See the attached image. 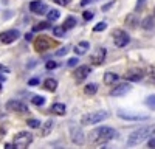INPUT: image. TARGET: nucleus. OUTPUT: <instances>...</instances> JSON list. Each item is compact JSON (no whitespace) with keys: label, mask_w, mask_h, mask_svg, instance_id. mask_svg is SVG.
<instances>
[{"label":"nucleus","mask_w":155,"mask_h":149,"mask_svg":"<svg viewBox=\"0 0 155 149\" xmlns=\"http://www.w3.org/2000/svg\"><path fill=\"white\" fill-rule=\"evenodd\" d=\"M116 137H118V131H115L113 127L109 126H102L90 134V141L93 144H104L110 140H115Z\"/></svg>","instance_id":"1"},{"label":"nucleus","mask_w":155,"mask_h":149,"mask_svg":"<svg viewBox=\"0 0 155 149\" xmlns=\"http://www.w3.org/2000/svg\"><path fill=\"white\" fill-rule=\"evenodd\" d=\"M155 132V126H143L137 131H134L127 138V146H138L143 141H146L149 137Z\"/></svg>","instance_id":"2"},{"label":"nucleus","mask_w":155,"mask_h":149,"mask_svg":"<svg viewBox=\"0 0 155 149\" xmlns=\"http://www.w3.org/2000/svg\"><path fill=\"white\" fill-rule=\"evenodd\" d=\"M110 117V114L107 110H95L90 112V114H85L81 117V124L82 126H90V124H98L102 123L104 120H107Z\"/></svg>","instance_id":"3"},{"label":"nucleus","mask_w":155,"mask_h":149,"mask_svg":"<svg viewBox=\"0 0 155 149\" xmlns=\"http://www.w3.org/2000/svg\"><path fill=\"white\" fill-rule=\"evenodd\" d=\"M14 146L19 147V149H25L28 147L31 143H33V134L28 132V131H22V132H17L14 135Z\"/></svg>","instance_id":"4"},{"label":"nucleus","mask_w":155,"mask_h":149,"mask_svg":"<svg viewBox=\"0 0 155 149\" xmlns=\"http://www.w3.org/2000/svg\"><path fill=\"white\" fill-rule=\"evenodd\" d=\"M112 36H113V42H115V45H116V47H120V48L126 47L129 42H130V37H129V34H127L124 30H113Z\"/></svg>","instance_id":"5"},{"label":"nucleus","mask_w":155,"mask_h":149,"mask_svg":"<svg viewBox=\"0 0 155 149\" xmlns=\"http://www.w3.org/2000/svg\"><path fill=\"white\" fill-rule=\"evenodd\" d=\"M6 110L14 112V114H27V112H30L28 106L23 104L22 101H17V99H9L6 103Z\"/></svg>","instance_id":"6"},{"label":"nucleus","mask_w":155,"mask_h":149,"mask_svg":"<svg viewBox=\"0 0 155 149\" xmlns=\"http://www.w3.org/2000/svg\"><path fill=\"white\" fill-rule=\"evenodd\" d=\"M70 138L74 144L78 146H82L85 143V134L81 127H78V126H71L70 127Z\"/></svg>","instance_id":"7"},{"label":"nucleus","mask_w":155,"mask_h":149,"mask_svg":"<svg viewBox=\"0 0 155 149\" xmlns=\"http://www.w3.org/2000/svg\"><path fill=\"white\" fill-rule=\"evenodd\" d=\"M19 37H20V31L19 30H6L3 33H0V42L8 45V44L16 42Z\"/></svg>","instance_id":"8"},{"label":"nucleus","mask_w":155,"mask_h":149,"mask_svg":"<svg viewBox=\"0 0 155 149\" xmlns=\"http://www.w3.org/2000/svg\"><path fill=\"white\" fill-rule=\"evenodd\" d=\"M48 48H51V41L45 36H39L34 39V50L37 53H44Z\"/></svg>","instance_id":"9"},{"label":"nucleus","mask_w":155,"mask_h":149,"mask_svg":"<svg viewBox=\"0 0 155 149\" xmlns=\"http://www.w3.org/2000/svg\"><path fill=\"white\" fill-rule=\"evenodd\" d=\"M130 90H132V85L129 84V81H127V82H121V84H118V85H115L113 89L110 90V96H115V98L124 96V95H127Z\"/></svg>","instance_id":"10"},{"label":"nucleus","mask_w":155,"mask_h":149,"mask_svg":"<svg viewBox=\"0 0 155 149\" xmlns=\"http://www.w3.org/2000/svg\"><path fill=\"white\" fill-rule=\"evenodd\" d=\"M121 120H127V121H146L149 120L147 115H138V114H130V112H126V110H118L116 112Z\"/></svg>","instance_id":"11"},{"label":"nucleus","mask_w":155,"mask_h":149,"mask_svg":"<svg viewBox=\"0 0 155 149\" xmlns=\"http://www.w3.org/2000/svg\"><path fill=\"white\" fill-rule=\"evenodd\" d=\"M107 56V50L104 47H101V48H96L95 51L92 53V56H90V61H92V64L93 65H101L102 62H104Z\"/></svg>","instance_id":"12"},{"label":"nucleus","mask_w":155,"mask_h":149,"mask_svg":"<svg viewBox=\"0 0 155 149\" xmlns=\"http://www.w3.org/2000/svg\"><path fill=\"white\" fill-rule=\"evenodd\" d=\"M92 73V67L90 65H79L76 70H74V73H73V78L78 81V82H82L88 74Z\"/></svg>","instance_id":"13"},{"label":"nucleus","mask_w":155,"mask_h":149,"mask_svg":"<svg viewBox=\"0 0 155 149\" xmlns=\"http://www.w3.org/2000/svg\"><path fill=\"white\" fill-rule=\"evenodd\" d=\"M30 11H33L34 14H47V11H48V6L47 3L41 2V0H33V2L30 3Z\"/></svg>","instance_id":"14"},{"label":"nucleus","mask_w":155,"mask_h":149,"mask_svg":"<svg viewBox=\"0 0 155 149\" xmlns=\"http://www.w3.org/2000/svg\"><path fill=\"white\" fill-rule=\"evenodd\" d=\"M124 78L127 81H130V82H138V81H141V79L144 78V71L140 70V68H134L130 71H127Z\"/></svg>","instance_id":"15"},{"label":"nucleus","mask_w":155,"mask_h":149,"mask_svg":"<svg viewBox=\"0 0 155 149\" xmlns=\"http://www.w3.org/2000/svg\"><path fill=\"white\" fill-rule=\"evenodd\" d=\"M50 110L53 112V114L59 115V117H64V115L67 114V107H65V104H62V103H54V104H51Z\"/></svg>","instance_id":"16"},{"label":"nucleus","mask_w":155,"mask_h":149,"mask_svg":"<svg viewBox=\"0 0 155 149\" xmlns=\"http://www.w3.org/2000/svg\"><path fill=\"white\" fill-rule=\"evenodd\" d=\"M53 127H54V121H53V120H47V121L44 123L42 129H41V137H47V135H50L51 131H53Z\"/></svg>","instance_id":"17"},{"label":"nucleus","mask_w":155,"mask_h":149,"mask_svg":"<svg viewBox=\"0 0 155 149\" xmlns=\"http://www.w3.org/2000/svg\"><path fill=\"white\" fill-rule=\"evenodd\" d=\"M118 79H120V76H118L116 73H113V71L104 73V84H106V85H113Z\"/></svg>","instance_id":"18"},{"label":"nucleus","mask_w":155,"mask_h":149,"mask_svg":"<svg viewBox=\"0 0 155 149\" xmlns=\"http://www.w3.org/2000/svg\"><path fill=\"white\" fill-rule=\"evenodd\" d=\"M88 48H90V44H88L87 41H82V42L78 44L76 48H73V50H74V53H76L78 56H81V55H85V53H87Z\"/></svg>","instance_id":"19"},{"label":"nucleus","mask_w":155,"mask_h":149,"mask_svg":"<svg viewBox=\"0 0 155 149\" xmlns=\"http://www.w3.org/2000/svg\"><path fill=\"white\" fill-rule=\"evenodd\" d=\"M44 87H45L48 92H56V89H58V81L53 79V78H48V79H45Z\"/></svg>","instance_id":"20"},{"label":"nucleus","mask_w":155,"mask_h":149,"mask_svg":"<svg viewBox=\"0 0 155 149\" xmlns=\"http://www.w3.org/2000/svg\"><path fill=\"white\" fill-rule=\"evenodd\" d=\"M76 23H78V20H76L73 16H68V17L65 19V22H64V25H62V27L65 28V31H67V30H71V28H74V27H76Z\"/></svg>","instance_id":"21"},{"label":"nucleus","mask_w":155,"mask_h":149,"mask_svg":"<svg viewBox=\"0 0 155 149\" xmlns=\"http://www.w3.org/2000/svg\"><path fill=\"white\" fill-rule=\"evenodd\" d=\"M98 92V84L96 82H90L84 87V93L85 95H95Z\"/></svg>","instance_id":"22"},{"label":"nucleus","mask_w":155,"mask_h":149,"mask_svg":"<svg viewBox=\"0 0 155 149\" xmlns=\"http://www.w3.org/2000/svg\"><path fill=\"white\" fill-rule=\"evenodd\" d=\"M61 17V12L58 11V9H48L47 11V19L50 20V22H54V20H58Z\"/></svg>","instance_id":"23"},{"label":"nucleus","mask_w":155,"mask_h":149,"mask_svg":"<svg viewBox=\"0 0 155 149\" xmlns=\"http://www.w3.org/2000/svg\"><path fill=\"white\" fill-rule=\"evenodd\" d=\"M48 28H51V23H50V20H45V22H41V23H37V25H34V31H42V30H48Z\"/></svg>","instance_id":"24"},{"label":"nucleus","mask_w":155,"mask_h":149,"mask_svg":"<svg viewBox=\"0 0 155 149\" xmlns=\"http://www.w3.org/2000/svg\"><path fill=\"white\" fill-rule=\"evenodd\" d=\"M153 22H155V20H153V17H150V16H149V17H146V19L143 20L141 27H143L144 30H150V28H153Z\"/></svg>","instance_id":"25"},{"label":"nucleus","mask_w":155,"mask_h":149,"mask_svg":"<svg viewBox=\"0 0 155 149\" xmlns=\"http://www.w3.org/2000/svg\"><path fill=\"white\" fill-rule=\"evenodd\" d=\"M137 23H138V20H137L135 14H130V16H127V17H126V25H129L130 28H135V27H137Z\"/></svg>","instance_id":"26"},{"label":"nucleus","mask_w":155,"mask_h":149,"mask_svg":"<svg viewBox=\"0 0 155 149\" xmlns=\"http://www.w3.org/2000/svg\"><path fill=\"white\" fill-rule=\"evenodd\" d=\"M31 103H33L34 106H44V104H45V98L41 96V95H36V96L31 98Z\"/></svg>","instance_id":"27"},{"label":"nucleus","mask_w":155,"mask_h":149,"mask_svg":"<svg viewBox=\"0 0 155 149\" xmlns=\"http://www.w3.org/2000/svg\"><path fill=\"white\" fill-rule=\"evenodd\" d=\"M144 103H146V106H147L149 109L155 110V95H150V96H147Z\"/></svg>","instance_id":"28"},{"label":"nucleus","mask_w":155,"mask_h":149,"mask_svg":"<svg viewBox=\"0 0 155 149\" xmlns=\"http://www.w3.org/2000/svg\"><path fill=\"white\" fill-rule=\"evenodd\" d=\"M53 34L56 37H64V36H65V28H64V27H54L53 28Z\"/></svg>","instance_id":"29"},{"label":"nucleus","mask_w":155,"mask_h":149,"mask_svg":"<svg viewBox=\"0 0 155 149\" xmlns=\"http://www.w3.org/2000/svg\"><path fill=\"white\" fill-rule=\"evenodd\" d=\"M107 28V23L106 22H99V23H96L95 27H93V31L95 33H99V31H104Z\"/></svg>","instance_id":"30"},{"label":"nucleus","mask_w":155,"mask_h":149,"mask_svg":"<svg viewBox=\"0 0 155 149\" xmlns=\"http://www.w3.org/2000/svg\"><path fill=\"white\" fill-rule=\"evenodd\" d=\"M27 124H28L30 127H33V129L41 127V121H39V120H36V118H31V120H28V121H27Z\"/></svg>","instance_id":"31"},{"label":"nucleus","mask_w":155,"mask_h":149,"mask_svg":"<svg viewBox=\"0 0 155 149\" xmlns=\"http://www.w3.org/2000/svg\"><path fill=\"white\" fill-rule=\"evenodd\" d=\"M68 50H70L68 47H62V48L56 50V53H54V55H56V56H65V55L68 53Z\"/></svg>","instance_id":"32"},{"label":"nucleus","mask_w":155,"mask_h":149,"mask_svg":"<svg viewBox=\"0 0 155 149\" xmlns=\"http://www.w3.org/2000/svg\"><path fill=\"white\" fill-rule=\"evenodd\" d=\"M58 67V62H54V61H47V64H45V68L47 70H54Z\"/></svg>","instance_id":"33"},{"label":"nucleus","mask_w":155,"mask_h":149,"mask_svg":"<svg viewBox=\"0 0 155 149\" xmlns=\"http://www.w3.org/2000/svg\"><path fill=\"white\" fill-rule=\"evenodd\" d=\"M82 17H84V20L88 22V20L93 19V12H92V11H84V12H82Z\"/></svg>","instance_id":"34"},{"label":"nucleus","mask_w":155,"mask_h":149,"mask_svg":"<svg viewBox=\"0 0 155 149\" xmlns=\"http://www.w3.org/2000/svg\"><path fill=\"white\" fill-rule=\"evenodd\" d=\"M53 2L56 5H59V6H67V5H70L71 0H53Z\"/></svg>","instance_id":"35"},{"label":"nucleus","mask_w":155,"mask_h":149,"mask_svg":"<svg viewBox=\"0 0 155 149\" xmlns=\"http://www.w3.org/2000/svg\"><path fill=\"white\" fill-rule=\"evenodd\" d=\"M78 62H79V59H78V58H70L68 62H67V65L68 67H74V65H78Z\"/></svg>","instance_id":"36"},{"label":"nucleus","mask_w":155,"mask_h":149,"mask_svg":"<svg viewBox=\"0 0 155 149\" xmlns=\"http://www.w3.org/2000/svg\"><path fill=\"white\" fill-rule=\"evenodd\" d=\"M144 3H146V0H138V2H137V6H135V11L140 12V9L144 6Z\"/></svg>","instance_id":"37"},{"label":"nucleus","mask_w":155,"mask_h":149,"mask_svg":"<svg viewBox=\"0 0 155 149\" xmlns=\"http://www.w3.org/2000/svg\"><path fill=\"white\" fill-rule=\"evenodd\" d=\"M147 76H149L150 79H155V68H152V67H150V68L147 70Z\"/></svg>","instance_id":"38"},{"label":"nucleus","mask_w":155,"mask_h":149,"mask_svg":"<svg viewBox=\"0 0 155 149\" xmlns=\"http://www.w3.org/2000/svg\"><path fill=\"white\" fill-rule=\"evenodd\" d=\"M39 82H41V81H39L37 78H33V79H30V81H28V85H33V87H34V85H37Z\"/></svg>","instance_id":"39"},{"label":"nucleus","mask_w":155,"mask_h":149,"mask_svg":"<svg viewBox=\"0 0 155 149\" xmlns=\"http://www.w3.org/2000/svg\"><path fill=\"white\" fill-rule=\"evenodd\" d=\"M0 73H9V68L6 65H2L0 64Z\"/></svg>","instance_id":"40"},{"label":"nucleus","mask_w":155,"mask_h":149,"mask_svg":"<svg viewBox=\"0 0 155 149\" xmlns=\"http://www.w3.org/2000/svg\"><path fill=\"white\" fill-rule=\"evenodd\" d=\"M113 5H115V2H110V3L104 5V6H102V11H107V9H110V8H112Z\"/></svg>","instance_id":"41"},{"label":"nucleus","mask_w":155,"mask_h":149,"mask_svg":"<svg viewBox=\"0 0 155 149\" xmlns=\"http://www.w3.org/2000/svg\"><path fill=\"white\" fill-rule=\"evenodd\" d=\"M147 144H149V147H153V149H155V137H152Z\"/></svg>","instance_id":"42"},{"label":"nucleus","mask_w":155,"mask_h":149,"mask_svg":"<svg viewBox=\"0 0 155 149\" xmlns=\"http://www.w3.org/2000/svg\"><path fill=\"white\" fill-rule=\"evenodd\" d=\"M93 0H81V6H87L88 3H92Z\"/></svg>","instance_id":"43"},{"label":"nucleus","mask_w":155,"mask_h":149,"mask_svg":"<svg viewBox=\"0 0 155 149\" xmlns=\"http://www.w3.org/2000/svg\"><path fill=\"white\" fill-rule=\"evenodd\" d=\"M25 39H27V41H33V33H27V34H25Z\"/></svg>","instance_id":"44"},{"label":"nucleus","mask_w":155,"mask_h":149,"mask_svg":"<svg viewBox=\"0 0 155 149\" xmlns=\"http://www.w3.org/2000/svg\"><path fill=\"white\" fill-rule=\"evenodd\" d=\"M5 147H6V149H12V147H16V146H14V143H12V144H11V143H6Z\"/></svg>","instance_id":"45"},{"label":"nucleus","mask_w":155,"mask_h":149,"mask_svg":"<svg viewBox=\"0 0 155 149\" xmlns=\"http://www.w3.org/2000/svg\"><path fill=\"white\" fill-rule=\"evenodd\" d=\"M3 82H5V81H2V79H0V90H2V85H3Z\"/></svg>","instance_id":"46"}]
</instances>
